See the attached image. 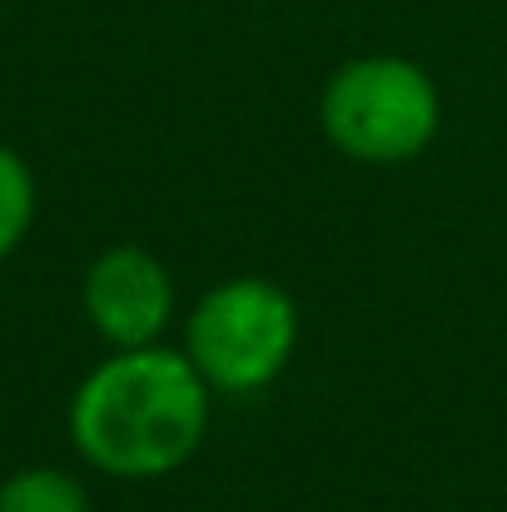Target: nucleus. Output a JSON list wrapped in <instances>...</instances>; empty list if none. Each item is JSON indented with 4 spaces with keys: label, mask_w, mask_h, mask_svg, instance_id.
<instances>
[{
    "label": "nucleus",
    "mask_w": 507,
    "mask_h": 512,
    "mask_svg": "<svg viewBox=\"0 0 507 512\" xmlns=\"http://www.w3.org/2000/svg\"><path fill=\"white\" fill-rule=\"evenodd\" d=\"M0 512H90V498L65 468H20L0 483Z\"/></svg>",
    "instance_id": "nucleus-5"
},
{
    "label": "nucleus",
    "mask_w": 507,
    "mask_h": 512,
    "mask_svg": "<svg viewBox=\"0 0 507 512\" xmlns=\"http://www.w3.org/2000/svg\"><path fill=\"white\" fill-rule=\"evenodd\" d=\"M209 428V383L174 348H115L70 398L75 453L110 478H165Z\"/></svg>",
    "instance_id": "nucleus-1"
},
{
    "label": "nucleus",
    "mask_w": 507,
    "mask_h": 512,
    "mask_svg": "<svg viewBox=\"0 0 507 512\" xmlns=\"http://www.w3.org/2000/svg\"><path fill=\"white\" fill-rule=\"evenodd\" d=\"M174 314L169 269L135 244L105 249L85 274V319L110 348H150L160 343Z\"/></svg>",
    "instance_id": "nucleus-4"
},
{
    "label": "nucleus",
    "mask_w": 507,
    "mask_h": 512,
    "mask_svg": "<svg viewBox=\"0 0 507 512\" xmlns=\"http://www.w3.org/2000/svg\"><path fill=\"white\" fill-rule=\"evenodd\" d=\"M30 219H35V174L15 150L0 145V259L20 249Z\"/></svg>",
    "instance_id": "nucleus-6"
},
{
    "label": "nucleus",
    "mask_w": 507,
    "mask_h": 512,
    "mask_svg": "<svg viewBox=\"0 0 507 512\" xmlns=\"http://www.w3.org/2000/svg\"><path fill=\"white\" fill-rule=\"evenodd\" d=\"M299 343V309L269 279H224L214 284L184 334V358L199 368L209 393H259L269 388Z\"/></svg>",
    "instance_id": "nucleus-3"
},
{
    "label": "nucleus",
    "mask_w": 507,
    "mask_h": 512,
    "mask_svg": "<svg viewBox=\"0 0 507 512\" xmlns=\"http://www.w3.org/2000/svg\"><path fill=\"white\" fill-rule=\"evenodd\" d=\"M319 120L338 155L358 165H408L433 145L443 100L423 65L403 55H358L329 75Z\"/></svg>",
    "instance_id": "nucleus-2"
}]
</instances>
